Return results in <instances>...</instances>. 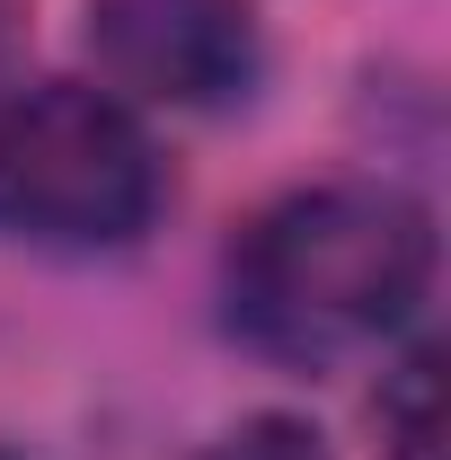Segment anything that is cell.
Wrapping results in <instances>:
<instances>
[{
	"label": "cell",
	"instance_id": "obj_1",
	"mask_svg": "<svg viewBox=\"0 0 451 460\" xmlns=\"http://www.w3.org/2000/svg\"><path fill=\"white\" fill-rule=\"evenodd\" d=\"M434 284V222L398 186H301L230 248V328L275 363H345L398 337Z\"/></svg>",
	"mask_w": 451,
	"mask_h": 460
},
{
	"label": "cell",
	"instance_id": "obj_2",
	"mask_svg": "<svg viewBox=\"0 0 451 460\" xmlns=\"http://www.w3.org/2000/svg\"><path fill=\"white\" fill-rule=\"evenodd\" d=\"M160 213V151L124 98L45 80L0 107V222L36 248H133Z\"/></svg>",
	"mask_w": 451,
	"mask_h": 460
},
{
	"label": "cell",
	"instance_id": "obj_3",
	"mask_svg": "<svg viewBox=\"0 0 451 460\" xmlns=\"http://www.w3.org/2000/svg\"><path fill=\"white\" fill-rule=\"evenodd\" d=\"M89 54L142 107H239L266 71L248 0H89Z\"/></svg>",
	"mask_w": 451,
	"mask_h": 460
},
{
	"label": "cell",
	"instance_id": "obj_4",
	"mask_svg": "<svg viewBox=\"0 0 451 460\" xmlns=\"http://www.w3.org/2000/svg\"><path fill=\"white\" fill-rule=\"evenodd\" d=\"M381 434H390V460H443V354L416 345L381 390Z\"/></svg>",
	"mask_w": 451,
	"mask_h": 460
},
{
	"label": "cell",
	"instance_id": "obj_5",
	"mask_svg": "<svg viewBox=\"0 0 451 460\" xmlns=\"http://www.w3.org/2000/svg\"><path fill=\"white\" fill-rule=\"evenodd\" d=\"M204 460H337V452H328L301 416H248V425H230Z\"/></svg>",
	"mask_w": 451,
	"mask_h": 460
},
{
	"label": "cell",
	"instance_id": "obj_6",
	"mask_svg": "<svg viewBox=\"0 0 451 460\" xmlns=\"http://www.w3.org/2000/svg\"><path fill=\"white\" fill-rule=\"evenodd\" d=\"M0 460H18V452H0Z\"/></svg>",
	"mask_w": 451,
	"mask_h": 460
}]
</instances>
